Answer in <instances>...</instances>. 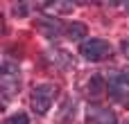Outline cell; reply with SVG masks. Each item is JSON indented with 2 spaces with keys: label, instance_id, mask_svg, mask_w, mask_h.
Here are the masks:
<instances>
[{
  "label": "cell",
  "instance_id": "obj_1",
  "mask_svg": "<svg viewBox=\"0 0 129 124\" xmlns=\"http://www.w3.org/2000/svg\"><path fill=\"white\" fill-rule=\"evenodd\" d=\"M54 95H57V88H54L52 84H41V86H36V88L32 90V97H29L32 108H34L39 115H45V113L50 111L52 102H54Z\"/></svg>",
  "mask_w": 129,
  "mask_h": 124
},
{
  "label": "cell",
  "instance_id": "obj_2",
  "mask_svg": "<svg viewBox=\"0 0 129 124\" xmlns=\"http://www.w3.org/2000/svg\"><path fill=\"white\" fill-rule=\"evenodd\" d=\"M82 56L86 61H102L111 54V45L104 41V38H86L79 47Z\"/></svg>",
  "mask_w": 129,
  "mask_h": 124
},
{
  "label": "cell",
  "instance_id": "obj_3",
  "mask_svg": "<svg viewBox=\"0 0 129 124\" xmlns=\"http://www.w3.org/2000/svg\"><path fill=\"white\" fill-rule=\"evenodd\" d=\"M109 93L113 99L118 102H127L129 99V79L125 75H113L109 79Z\"/></svg>",
  "mask_w": 129,
  "mask_h": 124
},
{
  "label": "cell",
  "instance_id": "obj_4",
  "mask_svg": "<svg viewBox=\"0 0 129 124\" xmlns=\"http://www.w3.org/2000/svg\"><path fill=\"white\" fill-rule=\"evenodd\" d=\"M18 68H14L11 63H5V68H2V77H0V84H2V93H7V97L16 90V86H18Z\"/></svg>",
  "mask_w": 129,
  "mask_h": 124
},
{
  "label": "cell",
  "instance_id": "obj_5",
  "mask_svg": "<svg viewBox=\"0 0 129 124\" xmlns=\"http://www.w3.org/2000/svg\"><path fill=\"white\" fill-rule=\"evenodd\" d=\"M88 122L91 124H118V117H116L109 108L91 106V108H88Z\"/></svg>",
  "mask_w": 129,
  "mask_h": 124
},
{
  "label": "cell",
  "instance_id": "obj_6",
  "mask_svg": "<svg viewBox=\"0 0 129 124\" xmlns=\"http://www.w3.org/2000/svg\"><path fill=\"white\" fill-rule=\"evenodd\" d=\"M39 29H41L48 38H54V36L61 32V25H59V20H54V18H41V20H39Z\"/></svg>",
  "mask_w": 129,
  "mask_h": 124
},
{
  "label": "cell",
  "instance_id": "obj_7",
  "mask_svg": "<svg viewBox=\"0 0 129 124\" xmlns=\"http://www.w3.org/2000/svg\"><path fill=\"white\" fill-rule=\"evenodd\" d=\"M104 90H107V81H104V77H102V75H93L91 81H88V95H91V97H100Z\"/></svg>",
  "mask_w": 129,
  "mask_h": 124
},
{
  "label": "cell",
  "instance_id": "obj_8",
  "mask_svg": "<svg viewBox=\"0 0 129 124\" xmlns=\"http://www.w3.org/2000/svg\"><path fill=\"white\" fill-rule=\"evenodd\" d=\"M68 36L73 38V41H77V38H86V25H82V23H73V25H68Z\"/></svg>",
  "mask_w": 129,
  "mask_h": 124
},
{
  "label": "cell",
  "instance_id": "obj_9",
  "mask_svg": "<svg viewBox=\"0 0 129 124\" xmlns=\"http://www.w3.org/2000/svg\"><path fill=\"white\" fill-rule=\"evenodd\" d=\"M5 124H29V117L25 113H14L11 117H7Z\"/></svg>",
  "mask_w": 129,
  "mask_h": 124
},
{
  "label": "cell",
  "instance_id": "obj_10",
  "mask_svg": "<svg viewBox=\"0 0 129 124\" xmlns=\"http://www.w3.org/2000/svg\"><path fill=\"white\" fill-rule=\"evenodd\" d=\"M122 52H125V56L129 59V41H125V43H122Z\"/></svg>",
  "mask_w": 129,
  "mask_h": 124
}]
</instances>
